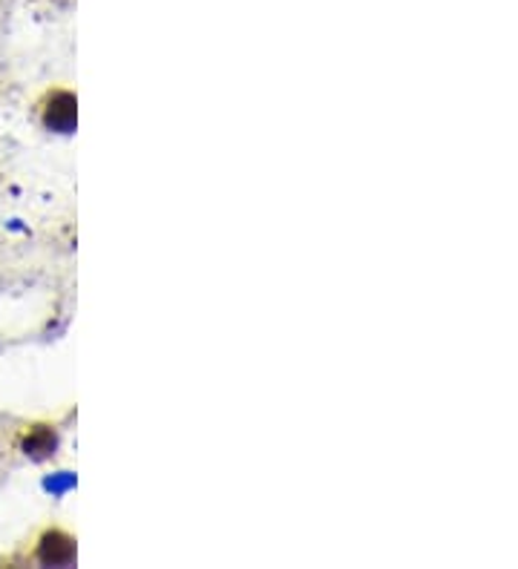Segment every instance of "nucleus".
I'll return each instance as SVG.
<instances>
[{"label": "nucleus", "mask_w": 518, "mask_h": 569, "mask_svg": "<svg viewBox=\"0 0 518 569\" xmlns=\"http://www.w3.org/2000/svg\"><path fill=\"white\" fill-rule=\"evenodd\" d=\"M73 541L64 535V532H47L38 544V558L44 564H66L73 558Z\"/></svg>", "instance_id": "obj_1"}]
</instances>
